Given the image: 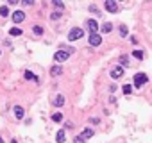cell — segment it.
Instances as JSON below:
<instances>
[{"label":"cell","instance_id":"obj_1","mask_svg":"<svg viewBox=\"0 0 152 143\" xmlns=\"http://www.w3.org/2000/svg\"><path fill=\"white\" fill-rule=\"evenodd\" d=\"M84 36V31L81 29V27H74L72 31H70V34H68V39L70 41H75V39H81Z\"/></svg>","mask_w":152,"mask_h":143},{"label":"cell","instance_id":"obj_2","mask_svg":"<svg viewBox=\"0 0 152 143\" xmlns=\"http://www.w3.org/2000/svg\"><path fill=\"white\" fill-rule=\"evenodd\" d=\"M133 81H134V86H136V88H141L143 84L148 82V77H147L145 74H136V75L133 77Z\"/></svg>","mask_w":152,"mask_h":143},{"label":"cell","instance_id":"obj_3","mask_svg":"<svg viewBox=\"0 0 152 143\" xmlns=\"http://www.w3.org/2000/svg\"><path fill=\"white\" fill-rule=\"evenodd\" d=\"M68 54H70V50H57V52L54 54V59H56L57 63H63V61H66V59L70 57Z\"/></svg>","mask_w":152,"mask_h":143},{"label":"cell","instance_id":"obj_4","mask_svg":"<svg viewBox=\"0 0 152 143\" xmlns=\"http://www.w3.org/2000/svg\"><path fill=\"white\" fill-rule=\"evenodd\" d=\"M104 7H106V11H109V13H118V4L113 2V0H107V2L104 4Z\"/></svg>","mask_w":152,"mask_h":143},{"label":"cell","instance_id":"obj_5","mask_svg":"<svg viewBox=\"0 0 152 143\" xmlns=\"http://www.w3.org/2000/svg\"><path fill=\"white\" fill-rule=\"evenodd\" d=\"M86 25H88V29L91 31V34H97V31H98V23L95 21V20H86Z\"/></svg>","mask_w":152,"mask_h":143},{"label":"cell","instance_id":"obj_6","mask_svg":"<svg viewBox=\"0 0 152 143\" xmlns=\"http://www.w3.org/2000/svg\"><path fill=\"white\" fill-rule=\"evenodd\" d=\"M122 75H123V68H122V66H115V68L111 70V77H113V79H120Z\"/></svg>","mask_w":152,"mask_h":143},{"label":"cell","instance_id":"obj_7","mask_svg":"<svg viewBox=\"0 0 152 143\" xmlns=\"http://www.w3.org/2000/svg\"><path fill=\"white\" fill-rule=\"evenodd\" d=\"M24 18H25V13H24V11H14V13H13V21H14V23L24 21Z\"/></svg>","mask_w":152,"mask_h":143},{"label":"cell","instance_id":"obj_8","mask_svg":"<svg viewBox=\"0 0 152 143\" xmlns=\"http://www.w3.org/2000/svg\"><path fill=\"white\" fill-rule=\"evenodd\" d=\"M100 43H102V38L98 34H90V45L91 46H98Z\"/></svg>","mask_w":152,"mask_h":143},{"label":"cell","instance_id":"obj_9","mask_svg":"<svg viewBox=\"0 0 152 143\" xmlns=\"http://www.w3.org/2000/svg\"><path fill=\"white\" fill-rule=\"evenodd\" d=\"M64 102H66V100H64V97H63V95H57V97L52 100V104H54L56 107H61V106H64Z\"/></svg>","mask_w":152,"mask_h":143},{"label":"cell","instance_id":"obj_10","mask_svg":"<svg viewBox=\"0 0 152 143\" xmlns=\"http://www.w3.org/2000/svg\"><path fill=\"white\" fill-rule=\"evenodd\" d=\"M24 77H25L27 81H34V82H39V79H38V75H34V74H32V72H29V70H27V72H25V74H24Z\"/></svg>","mask_w":152,"mask_h":143},{"label":"cell","instance_id":"obj_11","mask_svg":"<svg viewBox=\"0 0 152 143\" xmlns=\"http://www.w3.org/2000/svg\"><path fill=\"white\" fill-rule=\"evenodd\" d=\"M14 116L18 118V120L24 118V107H21V106H14Z\"/></svg>","mask_w":152,"mask_h":143},{"label":"cell","instance_id":"obj_12","mask_svg":"<svg viewBox=\"0 0 152 143\" xmlns=\"http://www.w3.org/2000/svg\"><path fill=\"white\" fill-rule=\"evenodd\" d=\"M93 134H95V131H93V129H84V131H82V134H81V138H84V139H86V138H91Z\"/></svg>","mask_w":152,"mask_h":143},{"label":"cell","instance_id":"obj_13","mask_svg":"<svg viewBox=\"0 0 152 143\" xmlns=\"http://www.w3.org/2000/svg\"><path fill=\"white\" fill-rule=\"evenodd\" d=\"M111 31H113V25H111L109 21H106L104 25H102V32H106V34H109Z\"/></svg>","mask_w":152,"mask_h":143},{"label":"cell","instance_id":"obj_14","mask_svg":"<svg viewBox=\"0 0 152 143\" xmlns=\"http://www.w3.org/2000/svg\"><path fill=\"white\" fill-rule=\"evenodd\" d=\"M61 74H63V68H61V66H52L50 75H61Z\"/></svg>","mask_w":152,"mask_h":143},{"label":"cell","instance_id":"obj_15","mask_svg":"<svg viewBox=\"0 0 152 143\" xmlns=\"http://www.w3.org/2000/svg\"><path fill=\"white\" fill-rule=\"evenodd\" d=\"M52 122H56V124L63 122V114H61V113H54V114H52Z\"/></svg>","mask_w":152,"mask_h":143},{"label":"cell","instance_id":"obj_16","mask_svg":"<svg viewBox=\"0 0 152 143\" xmlns=\"http://www.w3.org/2000/svg\"><path fill=\"white\" fill-rule=\"evenodd\" d=\"M21 32H24V31H21L20 27H13V29L9 31V34H11V36H20Z\"/></svg>","mask_w":152,"mask_h":143},{"label":"cell","instance_id":"obj_17","mask_svg":"<svg viewBox=\"0 0 152 143\" xmlns=\"http://www.w3.org/2000/svg\"><path fill=\"white\" fill-rule=\"evenodd\" d=\"M0 16H2V18L9 16V9H7V6H2V7H0Z\"/></svg>","mask_w":152,"mask_h":143},{"label":"cell","instance_id":"obj_18","mask_svg":"<svg viewBox=\"0 0 152 143\" xmlns=\"http://www.w3.org/2000/svg\"><path fill=\"white\" fill-rule=\"evenodd\" d=\"M133 56H134L136 59H140V61H143V57H145V54H143L141 50H134V52H133Z\"/></svg>","mask_w":152,"mask_h":143},{"label":"cell","instance_id":"obj_19","mask_svg":"<svg viewBox=\"0 0 152 143\" xmlns=\"http://www.w3.org/2000/svg\"><path fill=\"white\" fill-rule=\"evenodd\" d=\"M56 139H57L59 143H63V141H64V131H63V129H61V131L57 132V136H56Z\"/></svg>","mask_w":152,"mask_h":143},{"label":"cell","instance_id":"obj_20","mask_svg":"<svg viewBox=\"0 0 152 143\" xmlns=\"http://www.w3.org/2000/svg\"><path fill=\"white\" fill-rule=\"evenodd\" d=\"M32 32H34V34H38V36H41V34H43V29H41L39 25H34V29H32Z\"/></svg>","mask_w":152,"mask_h":143},{"label":"cell","instance_id":"obj_21","mask_svg":"<svg viewBox=\"0 0 152 143\" xmlns=\"http://www.w3.org/2000/svg\"><path fill=\"white\" fill-rule=\"evenodd\" d=\"M122 91H123L125 95H129V93H131V91H133V88H131V86H129V84H125V86L122 88Z\"/></svg>","mask_w":152,"mask_h":143},{"label":"cell","instance_id":"obj_22","mask_svg":"<svg viewBox=\"0 0 152 143\" xmlns=\"http://www.w3.org/2000/svg\"><path fill=\"white\" fill-rule=\"evenodd\" d=\"M120 63H122L123 66H127V64H129V57H127V56H122V57H120Z\"/></svg>","mask_w":152,"mask_h":143},{"label":"cell","instance_id":"obj_23","mask_svg":"<svg viewBox=\"0 0 152 143\" xmlns=\"http://www.w3.org/2000/svg\"><path fill=\"white\" fill-rule=\"evenodd\" d=\"M120 36H127V27H125V25L120 27Z\"/></svg>","mask_w":152,"mask_h":143},{"label":"cell","instance_id":"obj_24","mask_svg":"<svg viewBox=\"0 0 152 143\" xmlns=\"http://www.w3.org/2000/svg\"><path fill=\"white\" fill-rule=\"evenodd\" d=\"M59 16H61V13H59V11H57V13H52V14H50V18H52V20H57Z\"/></svg>","mask_w":152,"mask_h":143},{"label":"cell","instance_id":"obj_25","mask_svg":"<svg viewBox=\"0 0 152 143\" xmlns=\"http://www.w3.org/2000/svg\"><path fill=\"white\" fill-rule=\"evenodd\" d=\"M54 6H56L57 9H63V7H64V4H63V2H54Z\"/></svg>","mask_w":152,"mask_h":143},{"label":"cell","instance_id":"obj_26","mask_svg":"<svg viewBox=\"0 0 152 143\" xmlns=\"http://www.w3.org/2000/svg\"><path fill=\"white\" fill-rule=\"evenodd\" d=\"M74 141H75V143H86V141H84V138H81V136H77Z\"/></svg>","mask_w":152,"mask_h":143},{"label":"cell","instance_id":"obj_27","mask_svg":"<svg viewBox=\"0 0 152 143\" xmlns=\"http://www.w3.org/2000/svg\"><path fill=\"white\" fill-rule=\"evenodd\" d=\"M0 143H4V139H2V138H0Z\"/></svg>","mask_w":152,"mask_h":143}]
</instances>
